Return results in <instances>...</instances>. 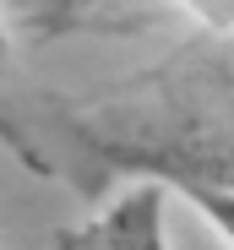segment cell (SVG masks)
Masks as SVG:
<instances>
[{"mask_svg": "<svg viewBox=\"0 0 234 250\" xmlns=\"http://www.w3.org/2000/svg\"><path fill=\"white\" fill-rule=\"evenodd\" d=\"M164 201H169V185L164 180H142L131 190H120L93 223L60 234L65 245H120V250H152L164 245Z\"/></svg>", "mask_w": 234, "mask_h": 250, "instance_id": "obj_1", "label": "cell"}, {"mask_svg": "<svg viewBox=\"0 0 234 250\" xmlns=\"http://www.w3.org/2000/svg\"><path fill=\"white\" fill-rule=\"evenodd\" d=\"M0 71H6V33H0Z\"/></svg>", "mask_w": 234, "mask_h": 250, "instance_id": "obj_3", "label": "cell"}, {"mask_svg": "<svg viewBox=\"0 0 234 250\" xmlns=\"http://www.w3.org/2000/svg\"><path fill=\"white\" fill-rule=\"evenodd\" d=\"M169 185H180V190H185V196H191V201H196L202 212H207V218L234 239V190L207 185V180H191V174H174V169H169Z\"/></svg>", "mask_w": 234, "mask_h": 250, "instance_id": "obj_2", "label": "cell"}]
</instances>
